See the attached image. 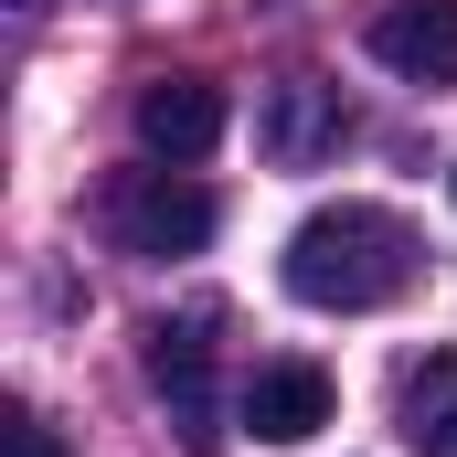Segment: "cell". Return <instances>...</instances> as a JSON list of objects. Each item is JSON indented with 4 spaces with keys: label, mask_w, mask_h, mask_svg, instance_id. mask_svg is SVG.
I'll return each instance as SVG.
<instances>
[{
    "label": "cell",
    "mask_w": 457,
    "mask_h": 457,
    "mask_svg": "<svg viewBox=\"0 0 457 457\" xmlns=\"http://www.w3.org/2000/svg\"><path fill=\"white\" fill-rule=\"evenodd\" d=\"M277 277H287L298 309L361 320V309H394V298L426 277V245H415V224H404L394 203H320L309 224L287 234Z\"/></svg>",
    "instance_id": "obj_1"
},
{
    "label": "cell",
    "mask_w": 457,
    "mask_h": 457,
    "mask_svg": "<svg viewBox=\"0 0 457 457\" xmlns=\"http://www.w3.org/2000/svg\"><path fill=\"white\" fill-rule=\"evenodd\" d=\"M96 213H107V234L128 245V255H149V266L203 255V245H213V224H224V203H213L181 160H138V170H117Z\"/></svg>",
    "instance_id": "obj_2"
},
{
    "label": "cell",
    "mask_w": 457,
    "mask_h": 457,
    "mask_svg": "<svg viewBox=\"0 0 457 457\" xmlns=\"http://www.w3.org/2000/svg\"><path fill=\"white\" fill-rule=\"evenodd\" d=\"M330 415H341V394H330V372L298 361V351H287V361H255L245 394H234V426H245L255 447H309Z\"/></svg>",
    "instance_id": "obj_3"
},
{
    "label": "cell",
    "mask_w": 457,
    "mask_h": 457,
    "mask_svg": "<svg viewBox=\"0 0 457 457\" xmlns=\"http://www.w3.org/2000/svg\"><path fill=\"white\" fill-rule=\"evenodd\" d=\"M149 394L170 404V426L192 436V447H213V320L192 309V320H149Z\"/></svg>",
    "instance_id": "obj_4"
},
{
    "label": "cell",
    "mask_w": 457,
    "mask_h": 457,
    "mask_svg": "<svg viewBox=\"0 0 457 457\" xmlns=\"http://www.w3.org/2000/svg\"><path fill=\"white\" fill-rule=\"evenodd\" d=\"M341 138H351L341 86H320V75H287V86H266V107H255V149H266L277 170H320Z\"/></svg>",
    "instance_id": "obj_5"
},
{
    "label": "cell",
    "mask_w": 457,
    "mask_h": 457,
    "mask_svg": "<svg viewBox=\"0 0 457 457\" xmlns=\"http://www.w3.org/2000/svg\"><path fill=\"white\" fill-rule=\"evenodd\" d=\"M213 138H224V86H203V75H149L138 86V149L149 160H181L192 170Z\"/></svg>",
    "instance_id": "obj_6"
},
{
    "label": "cell",
    "mask_w": 457,
    "mask_h": 457,
    "mask_svg": "<svg viewBox=\"0 0 457 457\" xmlns=\"http://www.w3.org/2000/svg\"><path fill=\"white\" fill-rule=\"evenodd\" d=\"M372 64L404 86H457V0H394L372 21Z\"/></svg>",
    "instance_id": "obj_7"
},
{
    "label": "cell",
    "mask_w": 457,
    "mask_h": 457,
    "mask_svg": "<svg viewBox=\"0 0 457 457\" xmlns=\"http://www.w3.org/2000/svg\"><path fill=\"white\" fill-rule=\"evenodd\" d=\"M394 436L415 457H457V351H426L394 394Z\"/></svg>",
    "instance_id": "obj_8"
},
{
    "label": "cell",
    "mask_w": 457,
    "mask_h": 457,
    "mask_svg": "<svg viewBox=\"0 0 457 457\" xmlns=\"http://www.w3.org/2000/svg\"><path fill=\"white\" fill-rule=\"evenodd\" d=\"M0 447H11V457H64V436H54L32 404H11V415H0Z\"/></svg>",
    "instance_id": "obj_9"
},
{
    "label": "cell",
    "mask_w": 457,
    "mask_h": 457,
    "mask_svg": "<svg viewBox=\"0 0 457 457\" xmlns=\"http://www.w3.org/2000/svg\"><path fill=\"white\" fill-rule=\"evenodd\" d=\"M21 11H32V0H21Z\"/></svg>",
    "instance_id": "obj_10"
},
{
    "label": "cell",
    "mask_w": 457,
    "mask_h": 457,
    "mask_svg": "<svg viewBox=\"0 0 457 457\" xmlns=\"http://www.w3.org/2000/svg\"><path fill=\"white\" fill-rule=\"evenodd\" d=\"M447 192H457V181H447Z\"/></svg>",
    "instance_id": "obj_11"
}]
</instances>
